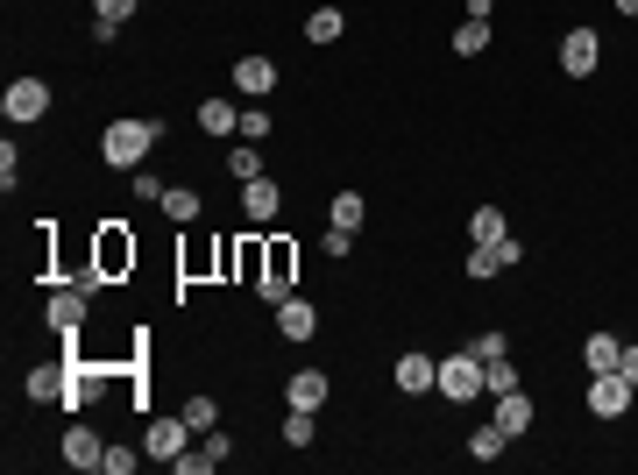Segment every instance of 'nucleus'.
Here are the masks:
<instances>
[{
	"label": "nucleus",
	"instance_id": "nucleus-4",
	"mask_svg": "<svg viewBox=\"0 0 638 475\" xmlns=\"http://www.w3.org/2000/svg\"><path fill=\"white\" fill-rule=\"evenodd\" d=\"M631 398H638V390L624 383V369L589 376V412H596V419H624V412H631Z\"/></svg>",
	"mask_w": 638,
	"mask_h": 475
},
{
	"label": "nucleus",
	"instance_id": "nucleus-30",
	"mask_svg": "<svg viewBox=\"0 0 638 475\" xmlns=\"http://www.w3.org/2000/svg\"><path fill=\"white\" fill-rule=\"evenodd\" d=\"M284 447H312V412H284Z\"/></svg>",
	"mask_w": 638,
	"mask_h": 475
},
{
	"label": "nucleus",
	"instance_id": "nucleus-23",
	"mask_svg": "<svg viewBox=\"0 0 638 475\" xmlns=\"http://www.w3.org/2000/svg\"><path fill=\"white\" fill-rule=\"evenodd\" d=\"M490 50V22H461L454 29V57H483Z\"/></svg>",
	"mask_w": 638,
	"mask_h": 475
},
{
	"label": "nucleus",
	"instance_id": "nucleus-28",
	"mask_svg": "<svg viewBox=\"0 0 638 475\" xmlns=\"http://www.w3.org/2000/svg\"><path fill=\"white\" fill-rule=\"evenodd\" d=\"M15 185H22V156H15V142H0V192L15 199Z\"/></svg>",
	"mask_w": 638,
	"mask_h": 475
},
{
	"label": "nucleus",
	"instance_id": "nucleus-17",
	"mask_svg": "<svg viewBox=\"0 0 638 475\" xmlns=\"http://www.w3.org/2000/svg\"><path fill=\"white\" fill-rule=\"evenodd\" d=\"M199 128L206 135H234V128H242V107H234V100H199Z\"/></svg>",
	"mask_w": 638,
	"mask_h": 475
},
{
	"label": "nucleus",
	"instance_id": "nucleus-2",
	"mask_svg": "<svg viewBox=\"0 0 638 475\" xmlns=\"http://www.w3.org/2000/svg\"><path fill=\"white\" fill-rule=\"evenodd\" d=\"M433 390H440V398H454V405L483 398V362H475L468 348H461V355H440V376H433Z\"/></svg>",
	"mask_w": 638,
	"mask_h": 475
},
{
	"label": "nucleus",
	"instance_id": "nucleus-34",
	"mask_svg": "<svg viewBox=\"0 0 638 475\" xmlns=\"http://www.w3.org/2000/svg\"><path fill=\"white\" fill-rule=\"evenodd\" d=\"M270 135V114H242V142H263Z\"/></svg>",
	"mask_w": 638,
	"mask_h": 475
},
{
	"label": "nucleus",
	"instance_id": "nucleus-9",
	"mask_svg": "<svg viewBox=\"0 0 638 475\" xmlns=\"http://www.w3.org/2000/svg\"><path fill=\"white\" fill-rule=\"evenodd\" d=\"M390 376H397V390H405V398H419V390H433V376H440V362L412 348V355H397V369H390Z\"/></svg>",
	"mask_w": 638,
	"mask_h": 475
},
{
	"label": "nucleus",
	"instance_id": "nucleus-36",
	"mask_svg": "<svg viewBox=\"0 0 638 475\" xmlns=\"http://www.w3.org/2000/svg\"><path fill=\"white\" fill-rule=\"evenodd\" d=\"M610 8H617V15H631V22H638V0H610Z\"/></svg>",
	"mask_w": 638,
	"mask_h": 475
},
{
	"label": "nucleus",
	"instance_id": "nucleus-21",
	"mask_svg": "<svg viewBox=\"0 0 638 475\" xmlns=\"http://www.w3.org/2000/svg\"><path fill=\"white\" fill-rule=\"evenodd\" d=\"M341 29H348L341 8H312V15H305V36H312V43H341Z\"/></svg>",
	"mask_w": 638,
	"mask_h": 475
},
{
	"label": "nucleus",
	"instance_id": "nucleus-3",
	"mask_svg": "<svg viewBox=\"0 0 638 475\" xmlns=\"http://www.w3.org/2000/svg\"><path fill=\"white\" fill-rule=\"evenodd\" d=\"M0 114H8L15 128H29V121H43V114H50V86H43V78H15V86H8V93H0Z\"/></svg>",
	"mask_w": 638,
	"mask_h": 475
},
{
	"label": "nucleus",
	"instance_id": "nucleus-7",
	"mask_svg": "<svg viewBox=\"0 0 638 475\" xmlns=\"http://www.w3.org/2000/svg\"><path fill=\"white\" fill-rule=\"evenodd\" d=\"M128 263H135V242H128L121 227H100V242H93V270H100V277H121Z\"/></svg>",
	"mask_w": 638,
	"mask_h": 475
},
{
	"label": "nucleus",
	"instance_id": "nucleus-32",
	"mask_svg": "<svg viewBox=\"0 0 638 475\" xmlns=\"http://www.w3.org/2000/svg\"><path fill=\"white\" fill-rule=\"evenodd\" d=\"M319 249H327V256H348V249H355V227H327V242H319Z\"/></svg>",
	"mask_w": 638,
	"mask_h": 475
},
{
	"label": "nucleus",
	"instance_id": "nucleus-1",
	"mask_svg": "<svg viewBox=\"0 0 638 475\" xmlns=\"http://www.w3.org/2000/svg\"><path fill=\"white\" fill-rule=\"evenodd\" d=\"M156 142H164V121H149V114H121V121H107L100 156H107V171H135Z\"/></svg>",
	"mask_w": 638,
	"mask_h": 475
},
{
	"label": "nucleus",
	"instance_id": "nucleus-25",
	"mask_svg": "<svg viewBox=\"0 0 638 475\" xmlns=\"http://www.w3.org/2000/svg\"><path fill=\"white\" fill-rule=\"evenodd\" d=\"M483 390H490V398H504V390H518V369H511V355L483 362Z\"/></svg>",
	"mask_w": 638,
	"mask_h": 475
},
{
	"label": "nucleus",
	"instance_id": "nucleus-19",
	"mask_svg": "<svg viewBox=\"0 0 638 475\" xmlns=\"http://www.w3.org/2000/svg\"><path fill=\"white\" fill-rule=\"evenodd\" d=\"M617 355H624V341H617V334H589V341H582V362H589V376L617 369Z\"/></svg>",
	"mask_w": 638,
	"mask_h": 475
},
{
	"label": "nucleus",
	"instance_id": "nucleus-12",
	"mask_svg": "<svg viewBox=\"0 0 638 475\" xmlns=\"http://www.w3.org/2000/svg\"><path fill=\"white\" fill-rule=\"evenodd\" d=\"M284 398H291V412H319L327 405V369H298Z\"/></svg>",
	"mask_w": 638,
	"mask_h": 475
},
{
	"label": "nucleus",
	"instance_id": "nucleus-24",
	"mask_svg": "<svg viewBox=\"0 0 638 475\" xmlns=\"http://www.w3.org/2000/svg\"><path fill=\"white\" fill-rule=\"evenodd\" d=\"M227 171H234V178L249 185V178H263L270 164H263V156H256V142H234V156H227Z\"/></svg>",
	"mask_w": 638,
	"mask_h": 475
},
{
	"label": "nucleus",
	"instance_id": "nucleus-11",
	"mask_svg": "<svg viewBox=\"0 0 638 475\" xmlns=\"http://www.w3.org/2000/svg\"><path fill=\"white\" fill-rule=\"evenodd\" d=\"M64 383H71V362H43V369H29V398L36 405H64Z\"/></svg>",
	"mask_w": 638,
	"mask_h": 475
},
{
	"label": "nucleus",
	"instance_id": "nucleus-35",
	"mask_svg": "<svg viewBox=\"0 0 638 475\" xmlns=\"http://www.w3.org/2000/svg\"><path fill=\"white\" fill-rule=\"evenodd\" d=\"M617 369H624V383L638 390V341H624V355H617Z\"/></svg>",
	"mask_w": 638,
	"mask_h": 475
},
{
	"label": "nucleus",
	"instance_id": "nucleus-6",
	"mask_svg": "<svg viewBox=\"0 0 638 475\" xmlns=\"http://www.w3.org/2000/svg\"><path fill=\"white\" fill-rule=\"evenodd\" d=\"M192 447V426L185 419H149V433H142V454H156V461H178Z\"/></svg>",
	"mask_w": 638,
	"mask_h": 475
},
{
	"label": "nucleus",
	"instance_id": "nucleus-33",
	"mask_svg": "<svg viewBox=\"0 0 638 475\" xmlns=\"http://www.w3.org/2000/svg\"><path fill=\"white\" fill-rule=\"evenodd\" d=\"M100 468H107V475H128V468H135V454H128V447H107V454H100Z\"/></svg>",
	"mask_w": 638,
	"mask_h": 475
},
{
	"label": "nucleus",
	"instance_id": "nucleus-31",
	"mask_svg": "<svg viewBox=\"0 0 638 475\" xmlns=\"http://www.w3.org/2000/svg\"><path fill=\"white\" fill-rule=\"evenodd\" d=\"M468 355H475V362H497V355H511V341H504V334H475Z\"/></svg>",
	"mask_w": 638,
	"mask_h": 475
},
{
	"label": "nucleus",
	"instance_id": "nucleus-18",
	"mask_svg": "<svg viewBox=\"0 0 638 475\" xmlns=\"http://www.w3.org/2000/svg\"><path fill=\"white\" fill-rule=\"evenodd\" d=\"M497 426H504L511 440L532 426V398H525V390H504V398H497Z\"/></svg>",
	"mask_w": 638,
	"mask_h": 475
},
{
	"label": "nucleus",
	"instance_id": "nucleus-26",
	"mask_svg": "<svg viewBox=\"0 0 638 475\" xmlns=\"http://www.w3.org/2000/svg\"><path fill=\"white\" fill-rule=\"evenodd\" d=\"M164 213H171L178 227H185V220H199V192H192V185H171V192H164Z\"/></svg>",
	"mask_w": 638,
	"mask_h": 475
},
{
	"label": "nucleus",
	"instance_id": "nucleus-15",
	"mask_svg": "<svg viewBox=\"0 0 638 475\" xmlns=\"http://www.w3.org/2000/svg\"><path fill=\"white\" fill-rule=\"evenodd\" d=\"M100 454H107V447H100V433L71 419V433H64V461H71V468H100Z\"/></svg>",
	"mask_w": 638,
	"mask_h": 475
},
{
	"label": "nucleus",
	"instance_id": "nucleus-8",
	"mask_svg": "<svg viewBox=\"0 0 638 475\" xmlns=\"http://www.w3.org/2000/svg\"><path fill=\"white\" fill-rule=\"evenodd\" d=\"M277 334H284V341H312V334H319V305H312V298H284V305H277Z\"/></svg>",
	"mask_w": 638,
	"mask_h": 475
},
{
	"label": "nucleus",
	"instance_id": "nucleus-27",
	"mask_svg": "<svg viewBox=\"0 0 638 475\" xmlns=\"http://www.w3.org/2000/svg\"><path fill=\"white\" fill-rule=\"evenodd\" d=\"M185 426H192V433H213V426H220V405H213V398H185Z\"/></svg>",
	"mask_w": 638,
	"mask_h": 475
},
{
	"label": "nucleus",
	"instance_id": "nucleus-29",
	"mask_svg": "<svg viewBox=\"0 0 638 475\" xmlns=\"http://www.w3.org/2000/svg\"><path fill=\"white\" fill-rule=\"evenodd\" d=\"M362 213H369L362 192H341V199H334V227H362Z\"/></svg>",
	"mask_w": 638,
	"mask_h": 475
},
{
	"label": "nucleus",
	"instance_id": "nucleus-13",
	"mask_svg": "<svg viewBox=\"0 0 638 475\" xmlns=\"http://www.w3.org/2000/svg\"><path fill=\"white\" fill-rule=\"evenodd\" d=\"M234 86H242L249 100H263V93L277 86V64H270V57H234Z\"/></svg>",
	"mask_w": 638,
	"mask_h": 475
},
{
	"label": "nucleus",
	"instance_id": "nucleus-16",
	"mask_svg": "<svg viewBox=\"0 0 638 475\" xmlns=\"http://www.w3.org/2000/svg\"><path fill=\"white\" fill-rule=\"evenodd\" d=\"M128 15H135V0H93V43H114Z\"/></svg>",
	"mask_w": 638,
	"mask_h": 475
},
{
	"label": "nucleus",
	"instance_id": "nucleus-22",
	"mask_svg": "<svg viewBox=\"0 0 638 475\" xmlns=\"http://www.w3.org/2000/svg\"><path fill=\"white\" fill-rule=\"evenodd\" d=\"M504 234H511V227H504L497 206H475V213H468V242H504Z\"/></svg>",
	"mask_w": 638,
	"mask_h": 475
},
{
	"label": "nucleus",
	"instance_id": "nucleus-14",
	"mask_svg": "<svg viewBox=\"0 0 638 475\" xmlns=\"http://www.w3.org/2000/svg\"><path fill=\"white\" fill-rule=\"evenodd\" d=\"M43 320H50L57 334H78V320H86V291H50Z\"/></svg>",
	"mask_w": 638,
	"mask_h": 475
},
{
	"label": "nucleus",
	"instance_id": "nucleus-20",
	"mask_svg": "<svg viewBox=\"0 0 638 475\" xmlns=\"http://www.w3.org/2000/svg\"><path fill=\"white\" fill-rule=\"evenodd\" d=\"M504 447H511V433H504V426H497V419H490V426H475V433H468V454H475V461H504Z\"/></svg>",
	"mask_w": 638,
	"mask_h": 475
},
{
	"label": "nucleus",
	"instance_id": "nucleus-5",
	"mask_svg": "<svg viewBox=\"0 0 638 475\" xmlns=\"http://www.w3.org/2000/svg\"><path fill=\"white\" fill-rule=\"evenodd\" d=\"M596 64H603V36H596V29H568V36H561V71H568V78H589Z\"/></svg>",
	"mask_w": 638,
	"mask_h": 475
},
{
	"label": "nucleus",
	"instance_id": "nucleus-10",
	"mask_svg": "<svg viewBox=\"0 0 638 475\" xmlns=\"http://www.w3.org/2000/svg\"><path fill=\"white\" fill-rule=\"evenodd\" d=\"M277 206H284V192H277V178H270V171L242 185V213H249L256 227H263V220H277Z\"/></svg>",
	"mask_w": 638,
	"mask_h": 475
}]
</instances>
